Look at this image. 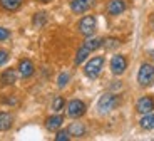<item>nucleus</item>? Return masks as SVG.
Returning a JSON list of instances; mask_svg holds the SVG:
<instances>
[{"label":"nucleus","instance_id":"5701e85b","mask_svg":"<svg viewBox=\"0 0 154 141\" xmlns=\"http://www.w3.org/2000/svg\"><path fill=\"white\" fill-rule=\"evenodd\" d=\"M7 61H8V54L5 50H0V66H4Z\"/></svg>","mask_w":154,"mask_h":141},{"label":"nucleus","instance_id":"6e6552de","mask_svg":"<svg viewBox=\"0 0 154 141\" xmlns=\"http://www.w3.org/2000/svg\"><path fill=\"white\" fill-rule=\"evenodd\" d=\"M136 109H137V113H141V114L152 113V109H154V99H152V98H149V96H144V98H141V99L137 101Z\"/></svg>","mask_w":154,"mask_h":141},{"label":"nucleus","instance_id":"39448f33","mask_svg":"<svg viewBox=\"0 0 154 141\" xmlns=\"http://www.w3.org/2000/svg\"><path fill=\"white\" fill-rule=\"evenodd\" d=\"M94 30H96V19L92 15H85L84 19H81V22H79V32L82 35L89 37V35L94 34Z\"/></svg>","mask_w":154,"mask_h":141},{"label":"nucleus","instance_id":"412c9836","mask_svg":"<svg viewBox=\"0 0 154 141\" xmlns=\"http://www.w3.org/2000/svg\"><path fill=\"white\" fill-rule=\"evenodd\" d=\"M104 46H106V49H116V47L119 46V40L117 39H107Z\"/></svg>","mask_w":154,"mask_h":141},{"label":"nucleus","instance_id":"4468645a","mask_svg":"<svg viewBox=\"0 0 154 141\" xmlns=\"http://www.w3.org/2000/svg\"><path fill=\"white\" fill-rule=\"evenodd\" d=\"M12 123H14V118H12V114H8V113H0V131L10 130Z\"/></svg>","mask_w":154,"mask_h":141},{"label":"nucleus","instance_id":"a878e982","mask_svg":"<svg viewBox=\"0 0 154 141\" xmlns=\"http://www.w3.org/2000/svg\"><path fill=\"white\" fill-rule=\"evenodd\" d=\"M40 2H44V4H45V2H49V0H40Z\"/></svg>","mask_w":154,"mask_h":141},{"label":"nucleus","instance_id":"20e7f679","mask_svg":"<svg viewBox=\"0 0 154 141\" xmlns=\"http://www.w3.org/2000/svg\"><path fill=\"white\" fill-rule=\"evenodd\" d=\"M102 66H104V57L97 56V57L91 59V61L85 64L84 74H85L87 77H91V79H96V77L100 74V69H102Z\"/></svg>","mask_w":154,"mask_h":141},{"label":"nucleus","instance_id":"0eeeda50","mask_svg":"<svg viewBox=\"0 0 154 141\" xmlns=\"http://www.w3.org/2000/svg\"><path fill=\"white\" fill-rule=\"evenodd\" d=\"M127 67V61L124 56H114L111 61V71L112 74H116V76H121V74L126 71Z\"/></svg>","mask_w":154,"mask_h":141},{"label":"nucleus","instance_id":"dca6fc26","mask_svg":"<svg viewBox=\"0 0 154 141\" xmlns=\"http://www.w3.org/2000/svg\"><path fill=\"white\" fill-rule=\"evenodd\" d=\"M139 123H141V128L143 130H154V114L152 113H147Z\"/></svg>","mask_w":154,"mask_h":141},{"label":"nucleus","instance_id":"6ab92c4d","mask_svg":"<svg viewBox=\"0 0 154 141\" xmlns=\"http://www.w3.org/2000/svg\"><path fill=\"white\" fill-rule=\"evenodd\" d=\"M62 107H64V99L62 98H55L54 103H52V109L55 113H59V111H62Z\"/></svg>","mask_w":154,"mask_h":141},{"label":"nucleus","instance_id":"9d476101","mask_svg":"<svg viewBox=\"0 0 154 141\" xmlns=\"http://www.w3.org/2000/svg\"><path fill=\"white\" fill-rule=\"evenodd\" d=\"M124 10H126L124 0H111V2L107 4V12L111 14V15H121Z\"/></svg>","mask_w":154,"mask_h":141},{"label":"nucleus","instance_id":"f3484780","mask_svg":"<svg viewBox=\"0 0 154 141\" xmlns=\"http://www.w3.org/2000/svg\"><path fill=\"white\" fill-rule=\"evenodd\" d=\"M22 4V0H0V5L5 8V10H17Z\"/></svg>","mask_w":154,"mask_h":141},{"label":"nucleus","instance_id":"423d86ee","mask_svg":"<svg viewBox=\"0 0 154 141\" xmlns=\"http://www.w3.org/2000/svg\"><path fill=\"white\" fill-rule=\"evenodd\" d=\"M84 113H85V104L81 99H72L67 104V114L70 118H81Z\"/></svg>","mask_w":154,"mask_h":141},{"label":"nucleus","instance_id":"1a4fd4ad","mask_svg":"<svg viewBox=\"0 0 154 141\" xmlns=\"http://www.w3.org/2000/svg\"><path fill=\"white\" fill-rule=\"evenodd\" d=\"M91 5H92V0H72L70 2V8L75 14H84V12H87L91 8Z\"/></svg>","mask_w":154,"mask_h":141},{"label":"nucleus","instance_id":"aec40b11","mask_svg":"<svg viewBox=\"0 0 154 141\" xmlns=\"http://www.w3.org/2000/svg\"><path fill=\"white\" fill-rule=\"evenodd\" d=\"M67 82H69V74H67V72H62L60 76H59V79H57L59 88H64V86H66Z\"/></svg>","mask_w":154,"mask_h":141},{"label":"nucleus","instance_id":"b1692460","mask_svg":"<svg viewBox=\"0 0 154 141\" xmlns=\"http://www.w3.org/2000/svg\"><path fill=\"white\" fill-rule=\"evenodd\" d=\"M8 35H10V32H8L7 29H4V27H0V40H5Z\"/></svg>","mask_w":154,"mask_h":141},{"label":"nucleus","instance_id":"4be33fe9","mask_svg":"<svg viewBox=\"0 0 154 141\" xmlns=\"http://www.w3.org/2000/svg\"><path fill=\"white\" fill-rule=\"evenodd\" d=\"M69 138H70V134H69V131L66 130V131H59L57 136H55V139L57 141H67Z\"/></svg>","mask_w":154,"mask_h":141},{"label":"nucleus","instance_id":"393cba45","mask_svg":"<svg viewBox=\"0 0 154 141\" xmlns=\"http://www.w3.org/2000/svg\"><path fill=\"white\" fill-rule=\"evenodd\" d=\"M149 54H151V57H154V50H151V52H149Z\"/></svg>","mask_w":154,"mask_h":141},{"label":"nucleus","instance_id":"ddd939ff","mask_svg":"<svg viewBox=\"0 0 154 141\" xmlns=\"http://www.w3.org/2000/svg\"><path fill=\"white\" fill-rule=\"evenodd\" d=\"M67 131H69V134L74 136V138H82L84 133H85V126L82 124V123H72Z\"/></svg>","mask_w":154,"mask_h":141},{"label":"nucleus","instance_id":"f03ea898","mask_svg":"<svg viewBox=\"0 0 154 141\" xmlns=\"http://www.w3.org/2000/svg\"><path fill=\"white\" fill-rule=\"evenodd\" d=\"M137 82L143 86V88H149L151 84L154 82V66L152 64H147L144 62L139 69V74H137Z\"/></svg>","mask_w":154,"mask_h":141},{"label":"nucleus","instance_id":"2eb2a0df","mask_svg":"<svg viewBox=\"0 0 154 141\" xmlns=\"http://www.w3.org/2000/svg\"><path fill=\"white\" fill-rule=\"evenodd\" d=\"M15 79H17V72L14 71V69H7V71H4V74H2V77H0L2 84H7V86L14 84Z\"/></svg>","mask_w":154,"mask_h":141},{"label":"nucleus","instance_id":"7ed1b4c3","mask_svg":"<svg viewBox=\"0 0 154 141\" xmlns=\"http://www.w3.org/2000/svg\"><path fill=\"white\" fill-rule=\"evenodd\" d=\"M119 106V98L116 94H104L100 96L99 103H97V109L100 111V113H109V111L116 109V107Z\"/></svg>","mask_w":154,"mask_h":141},{"label":"nucleus","instance_id":"f257e3e1","mask_svg":"<svg viewBox=\"0 0 154 141\" xmlns=\"http://www.w3.org/2000/svg\"><path fill=\"white\" fill-rule=\"evenodd\" d=\"M102 39H89V40H85V44L81 47V49L77 50V56H75V64H82V62L87 59V56L92 50L99 49L100 46H102Z\"/></svg>","mask_w":154,"mask_h":141},{"label":"nucleus","instance_id":"9b49d317","mask_svg":"<svg viewBox=\"0 0 154 141\" xmlns=\"http://www.w3.org/2000/svg\"><path fill=\"white\" fill-rule=\"evenodd\" d=\"M19 72L22 77H30L34 74V64L30 61H27V59H23L19 64Z\"/></svg>","mask_w":154,"mask_h":141},{"label":"nucleus","instance_id":"f8f14e48","mask_svg":"<svg viewBox=\"0 0 154 141\" xmlns=\"http://www.w3.org/2000/svg\"><path fill=\"white\" fill-rule=\"evenodd\" d=\"M62 123H64L62 116H50V118L45 119V128L49 131H57L62 126Z\"/></svg>","mask_w":154,"mask_h":141},{"label":"nucleus","instance_id":"a211bd4d","mask_svg":"<svg viewBox=\"0 0 154 141\" xmlns=\"http://www.w3.org/2000/svg\"><path fill=\"white\" fill-rule=\"evenodd\" d=\"M45 22H47V14L38 12L37 15H35V19H34V25L35 27H42V25H45Z\"/></svg>","mask_w":154,"mask_h":141}]
</instances>
